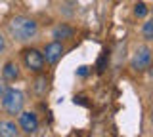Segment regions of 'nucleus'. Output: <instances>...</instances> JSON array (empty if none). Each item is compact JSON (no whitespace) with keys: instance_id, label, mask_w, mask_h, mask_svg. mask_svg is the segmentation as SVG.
<instances>
[{"instance_id":"f257e3e1","label":"nucleus","mask_w":153,"mask_h":137,"mask_svg":"<svg viewBox=\"0 0 153 137\" xmlns=\"http://www.w3.org/2000/svg\"><path fill=\"white\" fill-rule=\"evenodd\" d=\"M10 34L13 36V40L21 42V44L31 42L38 34V23L35 19H31V17L16 15L10 21Z\"/></svg>"},{"instance_id":"f03ea898","label":"nucleus","mask_w":153,"mask_h":137,"mask_svg":"<svg viewBox=\"0 0 153 137\" xmlns=\"http://www.w3.org/2000/svg\"><path fill=\"white\" fill-rule=\"evenodd\" d=\"M0 101H2V108L8 114H19L23 111V105H25V95L21 89L8 88L6 93L0 97Z\"/></svg>"},{"instance_id":"7ed1b4c3","label":"nucleus","mask_w":153,"mask_h":137,"mask_svg":"<svg viewBox=\"0 0 153 137\" xmlns=\"http://www.w3.org/2000/svg\"><path fill=\"white\" fill-rule=\"evenodd\" d=\"M151 65V48L149 46H140V48H136L132 55V61H130V67L134 70H138V73H142V70L149 69Z\"/></svg>"},{"instance_id":"20e7f679","label":"nucleus","mask_w":153,"mask_h":137,"mask_svg":"<svg viewBox=\"0 0 153 137\" xmlns=\"http://www.w3.org/2000/svg\"><path fill=\"white\" fill-rule=\"evenodd\" d=\"M23 63L29 70L33 73H42L44 69V57H42V51H38L35 48H27L23 50Z\"/></svg>"},{"instance_id":"39448f33","label":"nucleus","mask_w":153,"mask_h":137,"mask_svg":"<svg viewBox=\"0 0 153 137\" xmlns=\"http://www.w3.org/2000/svg\"><path fill=\"white\" fill-rule=\"evenodd\" d=\"M65 53V48L59 40H54L50 44H46L44 51H42V57H44V63H50V65H56L57 61L61 59V55Z\"/></svg>"},{"instance_id":"423d86ee","label":"nucleus","mask_w":153,"mask_h":137,"mask_svg":"<svg viewBox=\"0 0 153 137\" xmlns=\"http://www.w3.org/2000/svg\"><path fill=\"white\" fill-rule=\"evenodd\" d=\"M38 130V118L35 112L25 111L19 112V131H25V133H35Z\"/></svg>"},{"instance_id":"0eeeda50","label":"nucleus","mask_w":153,"mask_h":137,"mask_svg":"<svg viewBox=\"0 0 153 137\" xmlns=\"http://www.w3.org/2000/svg\"><path fill=\"white\" fill-rule=\"evenodd\" d=\"M0 137H19V126L12 120H0Z\"/></svg>"},{"instance_id":"6e6552de","label":"nucleus","mask_w":153,"mask_h":137,"mask_svg":"<svg viewBox=\"0 0 153 137\" xmlns=\"http://www.w3.org/2000/svg\"><path fill=\"white\" fill-rule=\"evenodd\" d=\"M52 36H54L56 40H67L73 36V29L67 25H57L54 27V31H52Z\"/></svg>"},{"instance_id":"1a4fd4ad","label":"nucleus","mask_w":153,"mask_h":137,"mask_svg":"<svg viewBox=\"0 0 153 137\" xmlns=\"http://www.w3.org/2000/svg\"><path fill=\"white\" fill-rule=\"evenodd\" d=\"M2 76H4V80H16L19 76V69H17V65L13 63V61H8V63L4 65Z\"/></svg>"},{"instance_id":"9d476101","label":"nucleus","mask_w":153,"mask_h":137,"mask_svg":"<svg viewBox=\"0 0 153 137\" xmlns=\"http://www.w3.org/2000/svg\"><path fill=\"white\" fill-rule=\"evenodd\" d=\"M142 34H143V40H146V42H151L153 40V21L151 19H146V21H143Z\"/></svg>"},{"instance_id":"9b49d317","label":"nucleus","mask_w":153,"mask_h":137,"mask_svg":"<svg viewBox=\"0 0 153 137\" xmlns=\"http://www.w3.org/2000/svg\"><path fill=\"white\" fill-rule=\"evenodd\" d=\"M134 15L136 17H146L147 15V6L143 2H136L134 4Z\"/></svg>"},{"instance_id":"f8f14e48","label":"nucleus","mask_w":153,"mask_h":137,"mask_svg":"<svg viewBox=\"0 0 153 137\" xmlns=\"http://www.w3.org/2000/svg\"><path fill=\"white\" fill-rule=\"evenodd\" d=\"M107 57H109V51H102V55H100V59H98V73H103V70H105Z\"/></svg>"},{"instance_id":"ddd939ff","label":"nucleus","mask_w":153,"mask_h":137,"mask_svg":"<svg viewBox=\"0 0 153 137\" xmlns=\"http://www.w3.org/2000/svg\"><path fill=\"white\" fill-rule=\"evenodd\" d=\"M6 89H8V84L4 82V80H0V97H2L4 93H6Z\"/></svg>"},{"instance_id":"4468645a","label":"nucleus","mask_w":153,"mask_h":137,"mask_svg":"<svg viewBox=\"0 0 153 137\" xmlns=\"http://www.w3.org/2000/svg\"><path fill=\"white\" fill-rule=\"evenodd\" d=\"M4 50H6V40H4L2 34H0V53H4Z\"/></svg>"},{"instance_id":"2eb2a0df","label":"nucleus","mask_w":153,"mask_h":137,"mask_svg":"<svg viewBox=\"0 0 153 137\" xmlns=\"http://www.w3.org/2000/svg\"><path fill=\"white\" fill-rule=\"evenodd\" d=\"M86 73H88V67H80L79 69V74H80V76H84Z\"/></svg>"}]
</instances>
